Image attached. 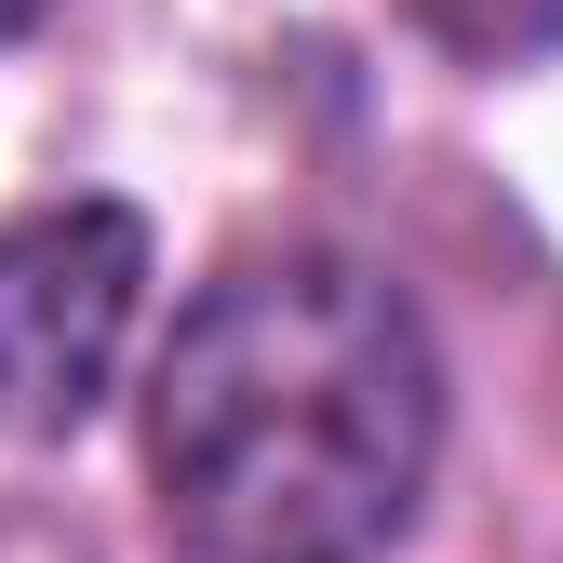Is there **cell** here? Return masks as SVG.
I'll list each match as a JSON object with an SVG mask.
<instances>
[{"instance_id": "cell-1", "label": "cell", "mask_w": 563, "mask_h": 563, "mask_svg": "<svg viewBox=\"0 0 563 563\" xmlns=\"http://www.w3.org/2000/svg\"><path fill=\"white\" fill-rule=\"evenodd\" d=\"M443 456V363L349 255H242L148 376V483L201 563H376Z\"/></svg>"}, {"instance_id": "cell-2", "label": "cell", "mask_w": 563, "mask_h": 563, "mask_svg": "<svg viewBox=\"0 0 563 563\" xmlns=\"http://www.w3.org/2000/svg\"><path fill=\"white\" fill-rule=\"evenodd\" d=\"M148 309V229L121 201H54L0 229V430L67 443L121 376V335Z\"/></svg>"}, {"instance_id": "cell-3", "label": "cell", "mask_w": 563, "mask_h": 563, "mask_svg": "<svg viewBox=\"0 0 563 563\" xmlns=\"http://www.w3.org/2000/svg\"><path fill=\"white\" fill-rule=\"evenodd\" d=\"M456 54H483V67H510V54H537V41H563V0H416Z\"/></svg>"}, {"instance_id": "cell-4", "label": "cell", "mask_w": 563, "mask_h": 563, "mask_svg": "<svg viewBox=\"0 0 563 563\" xmlns=\"http://www.w3.org/2000/svg\"><path fill=\"white\" fill-rule=\"evenodd\" d=\"M41 14H54V0H0V41H14V27H41Z\"/></svg>"}]
</instances>
